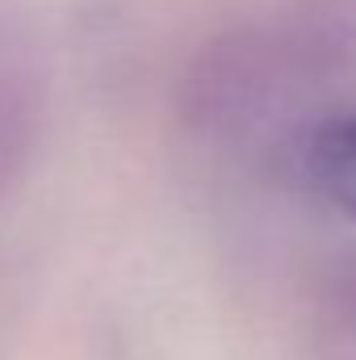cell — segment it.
<instances>
[{
  "mask_svg": "<svg viewBox=\"0 0 356 360\" xmlns=\"http://www.w3.org/2000/svg\"><path fill=\"white\" fill-rule=\"evenodd\" d=\"M46 126V72L30 55H0V201L21 180Z\"/></svg>",
  "mask_w": 356,
  "mask_h": 360,
  "instance_id": "1",
  "label": "cell"
},
{
  "mask_svg": "<svg viewBox=\"0 0 356 360\" xmlns=\"http://www.w3.org/2000/svg\"><path fill=\"white\" fill-rule=\"evenodd\" d=\"M306 172L336 205L356 214V117H336L310 134Z\"/></svg>",
  "mask_w": 356,
  "mask_h": 360,
  "instance_id": "2",
  "label": "cell"
}]
</instances>
